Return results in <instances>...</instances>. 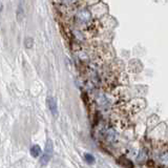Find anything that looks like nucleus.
<instances>
[{"mask_svg":"<svg viewBox=\"0 0 168 168\" xmlns=\"http://www.w3.org/2000/svg\"><path fill=\"white\" fill-rule=\"evenodd\" d=\"M76 20L78 21L79 23H87L89 20H91V13L87 11V10H80L79 12H77L76 16Z\"/></svg>","mask_w":168,"mask_h":168,"instance_id":"nucleus-1","label":"nucleus"},{"mask_svg":"<svg viewBox=\"0 0 168 168\" xmlns=\"http://www.w3.org/2000/svg\"><path fill=\"white\" fill-rule=\"evenodd\" d=\"M47 106H49L50 113H52V115H53L54 117H56L57 115H58L57 102H56V100H55V99H54L53 97H49V98H47Z\"/></svg>","mask_w":168,"mask_h":168,"instance_id":"nucleus-2","label":"nucleus"},{"mask_svg":"<svg viewBox=\"0 0 168 168\" xmlns=\"http://www.w3.org/2000/svg\"><path fill=\"white\" fill-rule=\"evenodd\" d=\"M53 152H54L53 142H52V140H50V139H47V140H46V143H45V149H44L43 155H45V157L52 159Z\"/></svg>","mask_w":168,"mask_h":168,"instance_id":"nucleus-3","label":"nucleus"},{"mask_svg":"<svg viewBox=\"0 0 168 168\" xmlns=\"http://www.w3.org/2000/svg\"><path fill=\"white\" fill-rule=\"evenodd\" d=\"M16 17H17V20L19 21V22H21L23 18H24V10H23V8H22V5H21V4L18 5V8H17Z\"/></svg>","mask_w":168,"mask_h":168,"instance_id":"nucleus-4","label":"nucleus"},{"mask_svg":"<svg viewBox=\"0 0 168 168\" xmlns=\"http://www.w3.org/2000/svg\"><path fill=\"white\" fill-rule=\"evenodd\" d=\"M29 152H31L32 157L38 158V157H39V155H40V152H41L40 146H39V145H34V146H32V147H31V150H29Z\"/></svg>","mask_w":168,"mask_h":168,"instance_id":"nucleus-5","label":"nucleus"},{"mask_svg":"<svg viewBox=\"0 0 168 168\" xmlns=\"http://www.w3.org/2000/svg\"><path fill=\"white\" fill-rule=\"evenodd\" d=\"M106 137H107V139H108V141H110V142H115L116 139H117L116 131L113 129H108V130H107Z\"/></svg>","mask_w":168,"mask_h":168,"instance_id":"nucleus-6","label":"nucleus"},{"mask_svg":"<svg viewBox=\"0 0 168 168\" xmlns=\"http://www.w3.org/2000/svg\"><path fill=\"white\" fill-rule=\"evenodd\" d=\"M33 44H34V40H33L32 37L25 38V40H24V46L26 47V49H31V47L33 46Z\"/></svg>","mask_w":168,"mask_h":168,"instance_id":"nucleus-7","label":"nucleus"},{"mask_svg":"<svg viewBox=\"0 0 168 168\" xmlns=\"http://www.w3.org/2000/svg\"><path fill=\"white\" fill-rule=\"evenodd\" d=\"M84 159H85V161L87 162L88 164H94L95 163V158L92 157V155H89V154L84 155Z\"/></svg>","mask_w":168,"mask_h":168,"instance_id":"nucleus-8","label":"nucleus"},{"mask_svg":"<svg viewBox=\"0 0 168 168\" xmlns=\"http://www.w3.org/2000/svg\"><path fill=\"white\" fill-rule=\"evenodd\" d=\"M161 162L164 165H168V152H166V154H164L163 155H162V157H161Z\"/></svg>","mask_w":168,"mask_h":168,"instance_id":"nucleus-9","label":"nucleus"},{"mask_svg":"<svg viewBox=\"0 0 168 168\" xmlns=\"http://www.w3.org/2000/svg\"><path fill=\"white\" fill-rule=\"evenodd\" d=\"M76 0H62L63 3H66V4H71V3H75Z\"/></svg>","mask_w":168,"mask_h":168,"instance_id":"nucleus-10","label":"nucleus"},{"mask_svg":"<svg viewBox=\"0 0 168 168\" xmlns=\"http://www.w3.org/2000/svg\"><path fill=\"white\" fill-rule=\"evenodd\" d=\"M1 10H2V3L0 2V12H1Z\"/></svg>","mask_w":168,"mask_h":168,"instance_id":"nucleus-11","label":"nucleus"}]
</instances>
